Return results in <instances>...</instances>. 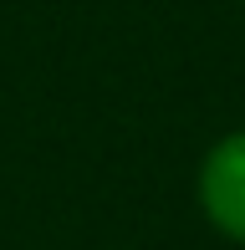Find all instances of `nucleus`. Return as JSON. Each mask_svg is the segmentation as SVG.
Masks as SVG:
<instances>
[{"label":"nucleus","mask_w":245,"mask_h":250,"mask_svg":"<svg viewBox=\"0 0 245 250\" xmlns=\"http://www.w3.org/2000/svg\"><path fill=\"white\" fill-rule=\"evenodd\" d=\"M199 209L225 240L245 245V128L225 133L199 164Z\"/></svg>","instance_id":"1"}]
</instances>
